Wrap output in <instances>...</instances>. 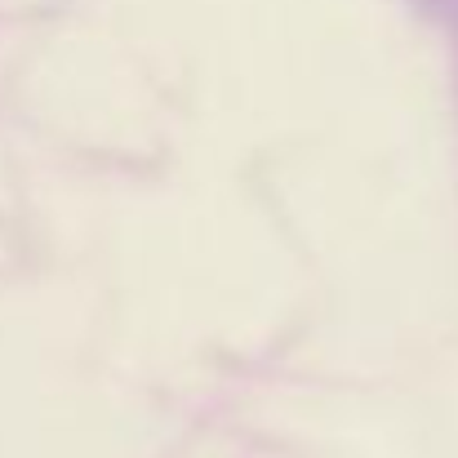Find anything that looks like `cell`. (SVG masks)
Returning a JSON list of instances; mask_svg holds the SVG:
<instances>
[]
</instances>
